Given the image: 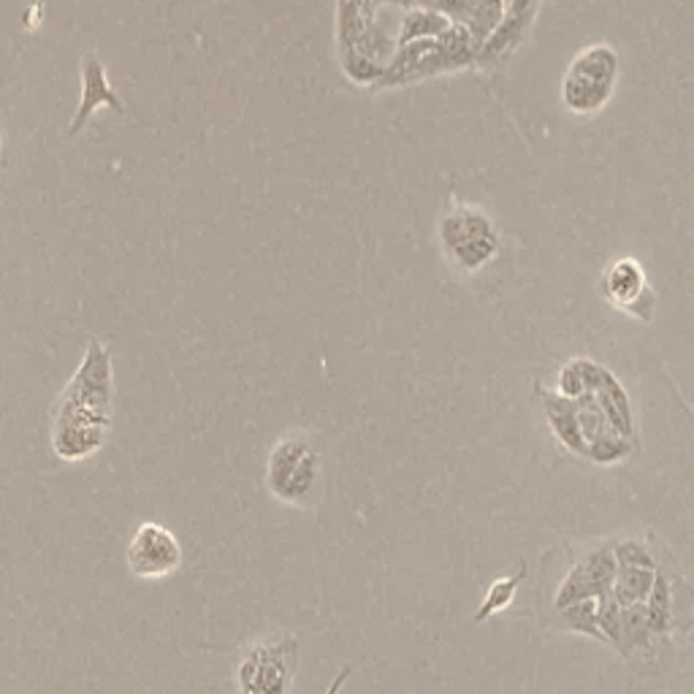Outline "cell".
<instances>
[{"instance_id": "obj_1", "label": "cell", "mask_w": 694, "mask_h": 694, "mask_svg": "<svg viewBox=\"0 0 694 694\" xmlns=\"http://www.w3.org/2000/svg\"><path fill=\"white\" fill-rule=\"evenodd\" d=\"M114 366L99 336L87 342L80 366L54 400L50 448L65 464H80L101 454L112 434Z\"/></svg>"}, {"instance_id": "obj_2", "label": "cell", "mask_w": 694, "mask_h": 694, "mask_svg": "<svg viewBox=\"0 0 694 694\" xmlns=\"http://www.w3.org/2000/svg\"><path fill=\"white\" fill-rule=\"evenodd\" d=\"M263 488L280 505L312 510L323 494V456L310 432H288L269 448Z\"/></svg>"}, {"instance_id": "obj_3", "label": "cell", "mask_w": 694, "mask_h": 694, "mask_svg": "<svg viewBox=\"0 0 694 694\" xmlns=\"http://www.w3.org/2000/svg\"><path fill=\"white\" fill-rule=\"evenodd\" d=\"M299 654V638L291 632H277L250 643L234 667L237 694H291Z\"/></svg>"}, {"instance_id": "obj_4", "label": "cell", "mask_w": 694, "mask_h": 694, "mask_svg": "<svg viewBox=\"0 0 694 694\" xmlns=\"http://www.w3.org/2000/svg\"><path fill=\"white\" fill-rule=\"evenodd\" d=\"M437 239L445 261L462 275H478L499 252V231L486 213L456 207L439 220Z\"/></svg>"}, {"instance_id": "obj_5", "label": "cell", "mask_w": 694, "mask_h": 694, "mask_svg": "<svg viewBox=\"0 0 694 694\" xmlns=\"http://www.w3.org/2000/svg\"><path fill=\"white\" fill-rule=\"evenodd\" d=\"M619 80V54L608 44H591L567 69L561 82V99L570 112H600L611 101Z\"/></svg>"}, {"instance_id": "obj_6", "label": "cell", "mask_w": 694, "mask_h": 694, "mask_svg": "<svg viewBox=\"0 0 694 694\" xmlns=\"http://www.w3.org/2000/svg\"><path fill=\"white\" fill-rule=\"evenodd\" d=\"M615 576H619V559H615V542H605L591 551L581 553L567 572L561 576L559 587L551 594V615L564 611L583 600H602L613 594Z\"/></svg>"}, {"instance_id": "obj_7", "label": "cell", "mask_w": 694, "mask_h": 694, "mask_svg": "<svg viewBox=\"0 0 694 694\" xmlns=\"http://www.w3.org/2000/svg\"><path fill=\"white\" fill-rule=\"evenodd\" d=\"M183 542L158 521L138 524L125 548V564L138 581H166L183 567Z\"/></svg>"}, {"instance_id": "obj_8", "label": "cell", "mask_w": 694, "mask_h": 694, "mask_svg": "<svg viewBox=\"0 0 694 694\" xmlns=\"http://www.w3.org/2000/svg\"><path fill=\"white\" fill-rule=\"evenodd\" d=\"M602 291L621 312L641 321H651L656 310V296L645 282V271L635 258H621L608 267L602 277Z\"/></svg>"}, {"instance_id": "obj_9", "label": "cell", "mask_w": 694, "mask_h": 694, "mask_svg": "<svg viewBox=\"0 0 694 694\" xmlns=\"http://www.w3.org/2000/svg\"><path fill=\"white\" fill-rule=\"evenodd\" d=\"M537 400H540L546 424L551 428L553 439L572 456L587 458V439L581 434V424H578L576 400H567L559 391H548L537 385Z\"/></svg>"}, {"instance_id": "obj_10", "label": "cell", "mask_w": 694, "mask_h": 694, "mask_svg": "<svg viewBox=\"0 0 694 694\" xmlns=\"http://www.w3.org/2000/svg\"><path fill=\"white\" fill-rule=\"evenodd\" d=\"M99 106H112L114 112L123 114V104L117 101V95L112 93L106 82V71L101 65V60L95 54H84V63H82V104L80 112H76L74 123H71V134L82 128L84 120L95 112Z\"/></svg>"}, {"instance_id": "obj_11", "label": "cell", "mask_w": 694, "mask_h": 694, "mask_svg": "<svg viewBox=\"0 0 694 694\" xmlns=\"http://www.w3.org/2000/svg\"><path fill=\"white\" fill-rule=\"evenodd\" d=\"M594 394H597V400H600L602 410H605L608 421H611V426L615 428V432H619L621 437L635 443V418H632L630 394H626L624 385L615 380V374L611 370H608L605 374V383H602Z\"/></svg>"}, {"instance_id": "obj_12", "label": "cell", "mask_w": 694, "mask_h": 694, "mask_svg": "<svg viewBox=\"0 0 694 694\" xmlns=\"http://www.w3.org/2000/svg\"><path fill=\"white\" fill-rule=\"evenodd\" d=\"M656 576H660L656 567H621L619 564V576H615V583H613V600L619 602L621 608L649 602L651 591H654Z\"/></svg>"}, {"instance_id": "obj_13", "label": "cell", "mask_w": 694, "mask_h": 694, "mask_svg": "<svg viewBox=\"0 0 694 694\" xmlns=\"http://www.w3.org/2000/svg\"><path fill=\"white\" fill-rule=\"evenodd\" d=\"M524 576H527V561H521V567H518L512 576L497 578V581H494L491 587L486 589V594H483L480 608L473 615L475 624H486L488 619H494V615L508 611V608L512 605V600H516L518 587H521Z\"/></svg>"}, {"instance_id": "obj_14", "label": "cell", "mask_w": 694, "mask_h": 694, "mask_svg": "<svg viewBox=\"0 0 694 694\" xmlns=\"http://www.w3.org/2000/svg\"><path fill=\"white\" fill-rule=\"evenodd\" d=\"M651 638H654V630H651L645 602L621 608V656H632V651L641 649Z\"/></svg>"}, {"instance_id": "obj_15", "label": "cell", "mask_w": 694, "mask_h": 694, "mask_svg": "<svg viewBox=\"0 0 694 694\" xmlns=\"http://www.w3.org/2000/svg\"><path fill=\"white\" fill-rule=\"evenodd\" d=\"M645 608H649V621L654 635H667L670 624H673V589H670L665 576H656L654 591H651Z\"/></svg>"}, {"instance_id": "obj_16", "label": "cell", "mask_w": 694, "mask_h": 694, "mask_svg": "<svg viewBox=\"0 0 694 694\" xmlns=\"http://www.w3.org/2000/svg\"><path fill=\"white\" fill-rule=\"evenodd\" d=\"M615 559H619L621 567H656L654 553L641 540L615 542Z\"/></svg>"}, {"instance_id": "obj_17", "label": "cell", "mask_w": 694, "mask_h": 694, "mask_svg": "<svg viewBox=\"0 0 694 694\" xmlns=\"http://www.w3.org/2000/svg\"><path fill=\"white\" fill-rule=\"evenodd\" d=\"M350 675H353V665L342 667L340 673H336L334 679H331V684H329V690H325V694H340L342 686H345L348 681H350Z\"/></svg>"}]
</instances>
